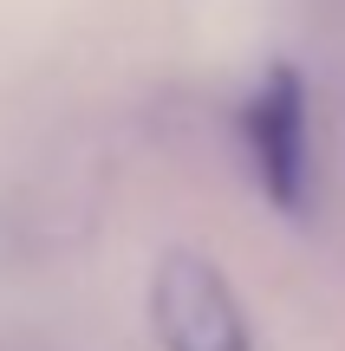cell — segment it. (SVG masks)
Segmentation results:
<instances>
[{
    "instance_id": "cell-1",
    "label": "cell",
    "mask_w": 345,
    "mask_h": 351,
    "mask_svg": "<svg viewBox=\"0 0 345 351\" xmlns=\"http://www.w3.org/2000/svg\"><path fill=\"white\" fill-rule=\"evenodd\" d=\"M150 339L156 351H254L241 293L209 254L169 247L150 274Z\"/></svg>"
},
{
    "instance_id": "cell-2",
    "label": "cell",
    "mask_w": 345,
    "mask_h": 351,
    "mask_svg": "<svg viewBox=\"0 0 345 351\" xmlns=\"http://www.w3.org/2000/svg\"><path fill=\"white\" fill-rule=\"evenodd\" d=\"M241 143H248V169H254L261 195L281 215H307V202H313V104H307V78L294 65H267V78L248 91Z\"/></svg>"
}]
</instances>
